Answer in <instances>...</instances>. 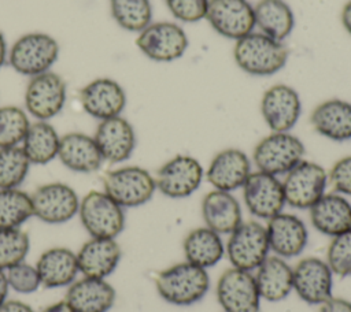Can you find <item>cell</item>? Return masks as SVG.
<instances>
[{
    "instance_id": "cell-46",
    "label": "cell",
    "mask_w": 351,
    "mask_h": 312,
    "mask_svg": "<svg viewBox=\"0 0 351 312\" xmlns=\"http://www.w3.org/2000/svg\"><path fill=\"white\" fill-rule=\"evenodd\" d=\"M10 285L7 281V275L4 270H0V305L7 300L8 291H10Z\"/></svg>"
},
{
    "instance_id": "cell-27",
    "label": "cell",
    "mask_w": 351,
    "mask_h": 312,
    "mask_svg": "<svg viewBox=\"0 0 351 312\" xmlns=\"http://www.w3.org/2000/svg\"><path fill=\"white\" fill-rule=\"evenodd\" d=\"M204 224L221 235H229L243 222L240 203L232 192L213 189L202 200Z\"/></svg>"
},
{
    "instance_id": "cell-29",
    "label": "cell",
    "mask_w": 351,
    "mask_h": 312,
    "mask_svg": "<svg viewBox=\"0 0 351 312\" xmlns=\"http://www.w3.org/2000/svg\"><path fill=\"white\" fill-rule=\"evenodd\" d=\"M255 282L262 300L278 302L293 291V268L285 259L267 256L255 270Z\"/></svg>"
},
{
    "instance_id": "cell-12",
    "label": "cell",
    "mask_w": 351,
    "mask_h": 312,
    "mask_svg": "<svg viewBox=\"0 0 351 312\" xmlns=\"http://www.w3.org/2000/svg\"><path fill=\"white\" fill-rule=\"evenodd\" d=\"M156 190L169 198H185L193 194L204 178L200 161L189 155H176L156 171Z\"/></svg>"
},
{
    "instance_id": "cell-21",
    "label": "cell",
    "mask_w": 351,
    "mask_h": 312,
    "mask_svg": "<svg viewBox=\"0 0 351 312\" xmlns=\"http://www.w3.org/2000/svg\"><path fill=\"white\" fill-rule=\"evenodd\" d=\"M122 249L117 238L90 237L77 252L78 270L82 276L106 279L118 267Z\"/></svg>"
},
{
    "instance_id": "cell-23",
    "label": "cell",
    "mask_w": 351,
    "mask_h": 312,
    "mask_svg": "<svg viewBox=\"0 0 351 312\" xmlns=\"http://www.w3.org/2000/svg\"><path fill=\"white\" fill-rule=\"evenodd\" d=\"M60 163L74 172H96L104 163L93 135L82 131H70L60 135L58 157Z\"/></svg>"
},
{
    "instance_id": "cell-26",
    "label": "cell",
    "mask_w": 351,
    "mask_h": 312,
    "mask_svg": "<svg viewBox=\"0 0 351 312\" xmlns=\"http://www.w3.org/2000/svg\"><path fill=\"white\" fill-rule=\"evenodd\" d=\"M313 227L328 237H336L351 230V203L339 193H325L311 208Z\"/></svg>"
},
{
    "instance_id": "cell-2",
    "label": "cell",
    "mask_w": 351,
    "mask_h": 312,
    "mask_svg": "<svg viewBox=\"0 0 351 312\" xmlns=\"http://www.w3.org/2000/svg\"><path fill=\"white\" fill-rule=\"evenodd\" d=\"M288 48L261 31H252L236 41L233 57L236 64L250 75L267 77L278 73L288 60Z\"/></svg>"
},
{
    "instance_id": "cell-39",
    "label": "cell",
    "mask_w": 351,
    "mask_h": 312,
    "mask_svg": "<svg viewBox=\"0 0 351 312\" xmlns=\"http://www.w3.org/2000/svg\"><path fill=\"white\" fill-rule=\"evenodd\" d=\"M5 275L10 289L19 294L34 293L41 286V279L36 265L26 261H21L5 270Z\"/></svg>"
},
{
    "instance_id": "cell-17",
    "label": "cell",
    "mask_w": 351,
    "mask_h": 312,
    "mask_svg": "<svg viewBox=\"0 0 351 312\" xmlns=\"http://www.w3.org/2000/svg\"><path fill=\"white\" fill-rule=\"evenodd\" d=\"M333 272L319 257H304L293 267V291L310 305H321L333 294Z\"/></svg>"
},
{
    "instance_id": "cell-37",
    "label": "cell",
    "mask_w": 351,
    "mask_h": 312,
    "mask_svg": "<svg viewBox=\"0 0 351 312\" xmlns=\"http://www.w3.org/2000/svg\"><path fill=\"white\" fill-rule=\"evenodd\" d=\"M30 249V237L22 229H0V270L25 261Z\"/></svg>"
},
{
    "instance_id": "cell-15",
    "label": "cell",
    "mask_w": 351,
    "mask_h": 312,
    "mask_svg": "<svg viewBox=\"0 0 351 312\" xmlns=\"http://www.w3.org/2000/svg\"><path fill=\"white\" fill-rule=\"evenodd\" d=\"M204 19L218 34L234 41L255 29L254 5L248 0H208Z\"/></svg>"
},
{
    "instance_id": "cell-41",
    "label": "cell",
    "mask_w": 351,
    "mask_h": 312,
    "mask_svg": "<svg viewBox=\"0 0 351 312\" xmlns=\"http://www.w3.org/2000/svg\"><path fill=\"white\" fill-rule=\"evenodd\" d=\"M328 182L333 190L343 196H351V155L339 159L328 172Z\"/></svg>"
},
{
    "instance_id": "cell-35",
    "label": "cell",
    "mask_w": 351,
    "mask_h": 312,
    "mask_svg": "<svg viewBox=\"0 0 351 312\" xmlns=\"http://www.w3.org/2000/svg\"><path fill=\"white\" fill-rule=\"evenodd\" d=\"M32 163L22 146L0 148V189L19 187L29 174Z\"/></svg>"
},
{
    "instance_id": "cell-40",
    "label": "cell",
    "mask_w": 351,
    "mask_h": 312,
    "mask_svg": "<svg viewBox=\"0 0 351 312\" xmlns=\"http://www.w3.org/2000/svg\"><path fill=\"white\" fill-rule=\"evenodd\" d=\"M171 15L181 22H197L206 16L208 0H165Z\"/></svg>"
},
{
    "instance_id": "cell-8",
    "label": "cell",
    "mask_w": 351,
    "mask_h": 312,
    "mask_svg": "<svg viewBox=\"0 0 351 312\" xmlns=\"http://www.w3.org/2000/svg\"><path fill=\"white\" fill-rule=\"evenodd\" d=\"M269 250L266 226L254 220L241 222L229 234L225 245V253L232 267L248 272L255 271L261 265L269 256Z\"/></svg>"
},
{
    "instance_id": "cell-32",
    "label": "cell",
    "mask_w": 351,
    "mask_h": 312,
    "mask_svg": "<svg viewBox=\"0 0 351 312\" xmlns=\"http://www.w3.org/2000/svg\"><path fill=\"white\" fill-rule=\"evenodd\" d=\"M60 135L49 120L32 122L21 144L29 161L44 166L58 157Z\"/></svg>"
},
{
    "instance_id": "cell-34",
    "label": "cell",
    "mask_w": 351,
    "mask_h": 312,
    "mask_svg": "<svg viewBox=\"0 0 351 312\" xmlns=\"http://www.w3.org/2000/svg\"><path fill=\"white\" fill-rule=\"evenodd\" d=\"M110 12L115 23L126 31L140 33L152 22L149 0H110Z\"/></svg>"
},
{
    "instance_id": "cell-18",
    "label": "cell",
    "mask_w": 351,
    "mask_h": 312,
    "mask_svg": "<svg viewBox=\"0 0 351 312\" xmlns=\"http://www.w3.org/2000/svg\"><path fill=\"white\" fill-rule=\"evenodd\" d=\"M261 112L271 131H289L300 118L302 100L292 86L277 83L263 93Z\"/></svg>"
},
{
    "instance_id": "cell-5",
    "label": "cell",
    "mask_w": 351,
    "mask_h": 312,
    "mask_svg": "<svg viewBox=\"0 0 351 312\" xmlns=\"http://www.w3.org/2000/svg\"><path fill=\"white\" fill-rule=\"evenodd\" d=\"M123 209L106 192L90 190L80 200L77 215L90 237L117 238L125 229Z\"/></svg>"
},
{
    "instance_id": "cell-16",
    "label": "cell",
    "mask_w": 351,
    "mask_h": 312,
    "mask_svg": "<svg viewBox=\"0 0 351 312\" xmlns=\"http://www.w3.org/2000/svg\"><path fill=\"white\" fill-rule=\"evenodd\" d=\"M241 189L245 207L251 215L269 220L282 212L285 197L278 177L258 170L248 175Z\"/></svg>"
},
{
    "instance_id": "cell-22",
    "label": "cell",
    "mask_w": 351,
    "mask_h": 312,
    "mask_svg": "<svg viewBox=\"0 0 351 312\" xmlns=\"http://www.w3.org/2000/svg\"><path fill=\"white\" fill-rule=\"evenodd\" d=\"M251 172L248 156L241 149L226 148L213 157L204 175L214 189L233 192L244 185Z\"/></svg>"
},
{
    "instance_id": "cell-13",
    "label": "cell",
    "mask_w": 351,
    "mask_h": 312,
    "mask_svg": "<svg viewBox=\"0 0 351 312\" xmlns=\"http://www.w3.org/2000/svg\"><path fill=\"white\" fill-rule=\"evenodd\" d=\"M215 290L223 312H259L262 298L252 272L232 267L222 272Z\"/></svg>"
},
{
    "instance_id": "cell-6",
    "label": "cell",
    "mask_w": 351,
    "mask_h": 312,
    "mask_svg": "<svg viewBox=\"0 0 351 312\" xmlns=\"http://www.w3.org/2000/svg\"><path fill=\"white\" fill-rule=\"evenodd\" d=\"M303 142L289 131H271L254 148L252 159L259 171L271 175H285L304 156Z\"/></svg>"
},
{
    "instance_id": "cell-45",
    "label": "cell",
    "mask_w": 351,
    "mask_h": 312,
    "mask_svg": "<svg viewBox=\"0 0 351 312\" xmlns=\"http://www.w3.org/2000/svg\"><path fill=\"white\" fill-rule=\"evenodd\" d=\"M41 312H74V309L64 300H62V301H58V302H53V304L48 305Z\"/></svg>"
},
{
    "instance_id": "cell-24",
    "label": "cell",
    "mask_w": 351,
    "mask_h": 312,
    "mask_svg": "<svg viewBox=\"0 0 351 312\" xmlns=\"http://www.w3.org/2000/svg\"><path fill=\"white\" fill-rule=\"evenodd\" d=\"M115 297V289L107 279L82 276L67 286L64 301L74 312H107Z\"/></svg>"
},
{
    "instance_id": "cell-3",
    "label": "cell",
    "mask_w": 351,
    "mask_h": 312,
    "mask_svg": "<svg viewBox=\"0 0 351 312\" xmlns=\"http://www.w3.org/2000/svg\"><path fill=\"white\" fill-rule=\"evenodd\" d=\"M60 47L58 40L45 31H27L8 48L7 63L25 77H34L52 70L58 62Z\"/></svg>"
},
{
    "instance_id": "cell-33",
    "label": "cell",
    "mask_w": 351,
    "mask_h": 312,
    "mask_svg": "<svg viewBox=\"0 0 351 312\" xmlns=\"http://www.w3.org/2000/svg\"><path fill=\"white\" fill-rule=\"evenodd\" d=\"M32 216L30 193L19 187L0 189V229H21Z\"/></svg>"
},
{
    "instance_id": "cell-25",
    "label": "cell",
    "mask_w": 351,
    "mask_h": 312,
    "mask_svg": "<svg viewBox=\"0 0 351 312\" xmlns=\"http://www.w3.org/2000/svg\"><path fill=\"white\" fill-rule=\"evenodd\" d=\"M41 286L47 289L66 287L71 285L80 274L77 253L66 246H52L45 249L34 264Z\"/></svg>"
},
{
    "instance_id": "cell-42",
    "label": "cell",
    "mask_w": 351,
    "mask_h": 312,
    "mask_svg": "<svg viewBox=\"0 0 351 312\" xmlns=\"http://www.w3.org/2000/svg\"><path fill=\"white\" fill-rule=\"evenodd\" d=\"M319 312H351V301L341 297H330L321 304Z\"/></svg>"
},
{
    "instance_id": "cell-31",
    "label": "cell",
    "mask_w": 351,
    "mask_h": 312,
    "mask_svg": "<svg viewBox=\"0 0 351 312\" xmlns=\"http://www.w3.org/2000/svg\"><path fill=\"white\" fill-rule=\"evenodd\" d=\"M255 27L261 33L284 41L293 30L295 15L285 0H259L254 5Z\"/></svg>"
},
{
    "instance_id": "cell-44",
    "label": "cell",
    "mask_w": 351,
    "mask_h": 312,
    "mask_svg": "<svg viewBox=\"0 0 351 312\" xmlns=\"http://www.w3.org/2000/svg\"><path fill=\"white\" fill-rule=\"evenodd\" d=\"M341 23L346 31L351 36V0L341 10Z\"/></svg>"
},
{
    "instance_id": "cell-14",
    "label": "cell",
    "mask_w": 351,
    "mask_h": 312,
    "mask_svg": "<svg viewBox=\"0 0 351 312\" xmlns=\"http://www.w3.org/2000/svg\"><path fill=\"white\" fill-rule=\"evenodd\" d=\"M78 100L85 114L104 120L122 114L126 107V92L118 81L110 77H97L80 89Z\"/></svg>"
},
{
    "instance_id": "cell-43",
    "label": "cell",
    "mask_w": 351,
    "mask_h": 312,
    "mask_svg": "<svg viewBox=\"0 0 351 312\" xmlns=\"http://www.w3.org/2000/svg\"><path fill=\"white\" fill-rule=\"evenodd\" d=\"M0 312H34V309L19 300H5L1 305H0Z\"/></svg>"
},
{
    "instance_id": "cell-7",
    "label": "cell",
    "mask_w": 351,
    "mask_h": 312,
    "mask_svg": "<svg viewBox=\"0 0 351 312\" xmlns=\"http://www.w3.org/2000/svg\"><path fill=\"white\" fill-rule=\"evenodd\" d=\"M67 101L64 78L49 70L30 77L23 94L25 111L36 120H49L59 115Z\"/></svg>"
},
{
    "instance_id": "cell-11",
    "label": "cell",
    "mask_w": 351,
    "mask_h": 312,
    "mask_svg": "<svg viewBox=\"0 0 351 312\" xmlns=\"http://www.w3.org/2000/svg\"><path fill=\"white\" fill-rule=\"evenodd\" d=\"M33 216L47 224H62L71 220L80 208L77 192L64 182L43 183L30 193Z\"/></svg>"
},
{
    "instance_id": "cell-28",
    "label": "cell",
    "mask_w": 351,
    "mask_h": 312,
    "mask_svg": "<svg viewBox=\"0 0 351 312\" xmlns=\"http://www.w3.org/2000/svg\"><path fill=\"white\" fill-rule=\"evenodd\" d=\"M314 130L322 137L344 142L351 140V103L329 99L318 104L310 116Z\"/></svg>"
},
{
    "instance_id": "cell-1",
    "label": "cell",
    "mask_w": 351,
    "mask_h": 312,
    "mask_svg": "<svg viewBox=\"0 0 351 312\" xmlns=\"http://www.w3.org/2000/svg\"><path fill=\"white\" fill-rule=\"evenodd\" d=\"M155 287L166 302L189 307L207 294L210 276L207 270L185 260L159 271L155 276Z\"/></svg>"
},
{
    "instance_id": "cell-4",
    "label": "cell",
    "mask_w": 351,
    "mask_h": 312,
    "mask_svg": "<svg viewBox=\"0 0 351 312\" xmlns=\"http://www.w3.org/2000/svg\"><path fill=\"white\" fill-rule=\"evenodd\" d=\"M103 192L122 208H136L152 198L156 183L148 170L140 166H123L104 174Z\"/></svg>"
},
{
    "instance_id": "cell-47",
    "label": "cell",
    "mask_w": 351,
    "mask_h": 312,
    "mask_svg": "<svg viewBox=\"0 0 351 312\" xmlns=\"http://www.w3.org/2000/svg\"><path fill=\"white\" fill-rule=\"evenodd\" d=\"M7 57H8V45H7L5 36L0 29V70L7 63Z\"/></svg>"
},
{
    "instance_id": "cell-30",
    "label": "cell",
    "mask_w": 351,
    "mask_h": 312,
    "mask_svg": "<svg viewBox=\"0 0 351 312\" xmlns=\"http://www.w3.org/2000/svg\"><path fill=\"white\" fill-rule=\"evenodd\" d=\"M185 260L204 270L218 264L225 255L222 235L207 226L193 229L182 242Z\"/></svg>"
},
{
    "instance_id": "cell-20",
    "label": "cell",
    "mask_w": 351,
    "mask_h": 312,
    "mask_svg": "<svg viewBox=\"0 0 351 312\" xmlns=\"http://www.w3.org/2000/svg\"><path fill=\"white\" fill-rule=\"evenodd\" d=\"M266 233L270 250L282 259L299 256L308 241V230L304 222L293 213L280 212L270 218Z\"/></svg>"
},
{
    "instance_id": "cell-9",
    "label": "cell",
    "mask_w": 351,
    "mask_h": 312,
    "mask_svg": "<svg viewBox=\"0 0 351 312\" xmlns=\"http://www.w3.org/2000/svg\"><path fill=\"white\" fill-rule=\"evenodd\" d=\"M285 204L296 209H310L324 194L328 172L314 161L302 160L281 181Z\"/></svg>"
},
{
    "instance_id": "cell-10",
    "label": "cell",
    "mask_w": 351,
    "mask_h": 312,
    "mask_svg": "<svg viewBox=\"0 0 351 312\" xmlns=\"http://www.w3.org/2000/svg\"><path fill=\"white\" fill-rule=\"evenodd\" d=\"M189 45V40L184 29L176 22H151L140 33H137L136 47L140 52L160 63L174 62L180 59Z\"/></svg>"
},
{
    "instance_id": "cell-38",
    "label": "cell",
    "mask_w": 351,
    "mask_h": 312,
    "mask_svg": "<svg viewBox=\"0 0 351 312\" xmlns=\"http://www.w3.org/2000/svg\"><path fill=\"white\" fill-rule=\"evenodd\" d=\"M333 275L351 276V230L332 238L325 260Z\"/></svg>"
},
{
    "instance_id": "cell-19",
    "label": "cell",
    "mask_w": 351,
    "mask_h": 312,
    "mask_svg": "<svg viewBox=\"0 0 351 312\" xmlns=\"http://www.w3.org/2000/svg\"><path fill=\"white\" fill-rule=\"evenodd\" d=\"M93 138L104 161L111 164L126 161L136 148V131L122 115L99 120Z\"/></svg>"
},
{
    "instance_id": "cell-36",
    "label": "cell",
    "mask_w": 351,
    "mask_h": 312,
    "mask_svg": "<svg viewBox=\"0 0 351 312\" xmlns=\"http://www.w3.org/2000/svg\"><path fill=\"white\" fill-rule=\"evenodd\" d=\"M30 123L25 108L18 105H0V148L19 146Z\"/></svg>"
}]
</instances>
